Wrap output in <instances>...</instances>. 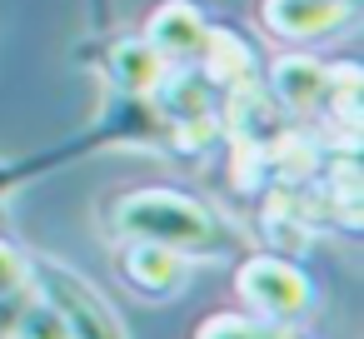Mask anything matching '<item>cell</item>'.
Returning a JSON list of instances; mask_svg holds the SVG:
<instances>
[{
    "instance_id": "1",
    "label": "cell",
    "mask_w": 364,
    "mask_h": 339,
    "mask_svg": "<svg viewBox=\"0 0 364 339\" xmlns=\"http://www.w3.org/2000/svg\"><path fill=\"white\" fill-rule=\"evenodd\" d=\"M115 230L125 240H155L165 249H180L185 259H215L225 249V230L220 220L180 195V190H165V185H150V190H130L120 205H115Z\"/></svg>"
},
{
    "instance_id": "2",
    "label": "cell",
    "mask_w": 364,
    "mask_h": 339,
    "mask_svg": "<svg viewBox=\"0 0 364 339\" xmlns=\"http://www.w3.org/2000/svg\"><path fill=\"white\" fill-rule=\"evenodd\" d=\"M235 289H240L245 309L259 324H289V319H299L314 304L309 274L294 259H284V254H255V259H245L240 274H235Z\"/></svg>"
},
{
    "instance_id": "3",
    "label": "cell",
    "mask_w": 364,
    "mask_h": 339,
    "mask_svg": "<svg viewBox=\"0 0 364 339\" xmlns=\"http://www.w3.org/2000/svg\"><path fill=\"white\" fill-rule=\"evenodd\" d=\"M31 279L41 284L46 304L65 319L70 339H130L125 324H120V314H115V309L100 299V289L85 284L70 264H60V259H36V264H31Z\"/></svg>"
},
{
    "instance_id": "4",
    "label": "cell",
    "mask_w": 364,
    "mask_h": 339,
    "mask_svg": "<svg viewBox=\"0 0 364 339\" xmlns=\"http://www.w3.org/2000/svg\"><path fill=\"white\" fill-rule=\"evenodd\" d=\"M259 21L274 41H329L354 21V0H259Z\"/></svg>"
},
{
    "instance_id": "5",
    "label": "cell",
    "mask_w": 364,
    "mask_h": 339,
    "mask_svg": "<svg viewBox=\"0 0 364 339\" xmlns=\"http://www.w3.org/2000/svg\"><path fill=\"white\" fill-rule=\"evenodd\" d=\"M120 269H125V279H130L140 294H150V299H175V294L190 284V259H185L180 249L155 244V240H130L125 254H120Z\"/></svg>"
},
{
    "instance_id": "6",
    "label": "cell",
    "mask_w": 364,
    "mask_h": 339,
    "mask_svg": "<svg viewBox=\"0 0 364 339\" xmlns=\"http://www.w3.org/2000/svg\"><path fill=\"white\" fill-rule=\"evenodd\" d=\"M205 31L210 26L200 16V6H190V0H160L140 36L165 55V65H190L200 55V45H205Z\"/></svg>"
},
{
    "instance_id": "7",
    "label": "cell",
    "mask_w": 364,
    "mask_h": 339,
    "mask_svg": "<svg viewBox=\"0 0 364 339\" xmlns=\"http://www.w3.org/2000/svg\"><path fill=\"white\" fill-rule=\"evenodd\" d=\"M264 90L274 95V105L284 115H314L324 105V60H314L304 50H289V55H279L269 65V85Z\"/></svg>"
},
{
    "instance_id": "8",
    "label": "cell",
    "mask_w": 364,
    "mask_h": 339,
    "mask_svg": "<svg viewBox=\"0 0 364 339\" xmlns=\"http://www.w3.org/2000/svg\"><path fill=\"white\" fill-rule=\"evenodd\" d=\"M264 160H269L274 185H309L319 175V165H324V145L304 125H279L264 140Z\"/></svg>"
},
{
    "instance_id": "9",
    "label": "cell",
    "mask_w": 364,
    "mask_h": 339,
    "mask_svg": "<svg viewBox=\"0 0 364 339\" xmlns=\"http://www.w3.org/2000/svg\"><path fill=\"white\" fill-rule=\"evenodd\" d=\"M220 125H225L230 135H245V140H269V135L284 125V110L274 105V95H269L259 80H245V85H230V90H225Z\"/></svg>"
},
{
    "instance_id": "10",
    "label": "cell",
    "mask_w": 364,
    "mask_h": 339,
    "mask_svg": "<svg viewBox=\"0 0 364 339\" xmlns=\"http://www.w3.org/2000/svg\"><path fill=\"white\" fill-rule=\"evenodd\" d=\"M195 60H200V75L215 90H230V85L255 80V50H250V41L235 36V31H225V26L205 31V45H200Z\"/></svg>"
},
{
    "instance_id": "11",
    "label": "cell",
    "mask_w": 364,
    "mask_h": 339,
    "mask_svg": "<svg viewBox=\"0 0 364 339\" xmlns=\"http://www.w3.org/2000/svg\"><path fill=\"white\" fill-rule=\"evenodd\" d=\"M165 70H170L165 55H160L145 36H125V41L110 45V80H115L125 95H150Z\"/></svg>"
},
{
    "instance_id": "12",
    "label": "cell",
    "mask_w": 364,
    "mask_h": 339,
    "mask_svg": "<svg viewBox=\"0 0 364 339\" xmlns=\"http://www.w3.org/2000/svg\"><path fill=\"white\" fill-rule=\"evenodd\" d=\"M150 95L170 110V120H180V115H200V110H215V85H210L200 70H190V65L165 70L160 85H155Z\"/></svg>"
},
{
    "instance_id": "13",
    "label": "cell",
    "mask_w": 364,
    "mask_h": 339,
    "mask_svg": "<svg viewBox=\"0 0 364 339\" xmlns=\"http://www.w3.org/2000/svg\"><path fill=\"white\" fill-rule=\"evenodd\" d=\"M230 180H235V190H245V195H264V190L274 185L269 160H264V140L235 135V145H230Z\"/></svg>"
},
{
    "instance_id": "14",
    "label": "cell",
    "mask_w": 364,
    "mask_h": 339,
    "mask_svg": "<svg viewBox=\"0 0 364 339\" xmlns=\"http://www.w3.org/2000/svg\"><path fill=\"white\" fill-rule=\"evenodd\" d=\"M220 135H225L220 115H215V110H200V115H180V120H175L170 145H175L180 155H200V150H210Z\"/></svg>"
},
{
    "instance_id": "15",
    "label": "cell",
    "mask_w": 364,
    "mask_h": 339,
    "mask_svg": "<svg viewBox=\"0 0 364 339\" xmlns=\"http://www.w3.org/2000/svg\"><path fill=\"white\" fill-rule=\"evenodd\" d=\"M195 339H274L255 314H210L200 329H195Z\"/></svg>"
},
{
    "instance_id": "16",
    "label": "cell",
    "mask_w": 364,
    "mask_h": 339,
    "mask_svg": "<svg viewBox=\"0 0 364 339\" xmlns=\"http://www.w3.org/2000/svg\"><path fill=\"white\" fill-rule=\"evenodd\" d=\"M11 339H70V329H65V319L41 299L36 309H26V314H16V329H11Z\"/></svg>"
},
{
    "instance_id": "17",
    "label": "cell",
    "mask_w": 364,
    "mask_h": 339,
    "mask_svg": "<svg viewBox=\"0 0 364 339\" xmlns=\"http://www.w3.org/2000/svg\"><path fill=\"white\" fill-rule=\"evenodd\" d=\"M26 284H31V259H26L16 244L0 240V299L26 294Z\"/></svg>"
}]
</instances>
